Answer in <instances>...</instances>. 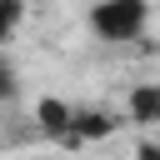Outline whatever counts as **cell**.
<instances>
[{
    "label": "cell",
    "instance_id": "obj_5",
    "mask_svg": "<svg viewBox=\"0 0 160 160\" xmlns=\"http://www.w3.org/2000/svg\"><path fill=\"white\" fill-rule=\"evenodd\" d=\"M15 95H20V70H15V60L0 50V105L15 100Z\"/></svg>",
    "mask_w": 160,
    "mask_h": 160
},
{
    "label": "cell",
    "instance_id": "obj_4",
    "mask_svg": "<svg viewBox=\"0 0 160 160\" xmlns=\"http://www.w3.org/2000/svg\"><path fill=\"white\" fill-rule=\"evenodd\" d=\"M110 130H115V120L105 110H75V120H70V140H100Z\"/></svg>",
    "mask_w": 160,
    "mask_h": 160
},
{
    "label": "cell",
    "instance_id": "obj_2",
    "mask_svg": "<svg viewBox=\"0 0 160 160\" xmlns=\"http://www.w3.org/2000/svg\"><path fill=\"white\" fill-rule=\"evenodd\" d=\"M70 120H75V105H65L60 95H40V105H35V125H40V135H50V140H70Z\"/></svg>",
    "mask_w": 160,
    "mask_h": 160
},
{
    "label": "cell",
    "instance_id": "obj_7",
    "mask_svg": "<svg viewBox=\"0 0 160 160\" xmlns=\"http://www.w3.org/2000/svg\"><path fill=\"white\" fill-rule=\"evenodd\" d=\"M135 160H160V145H155V140H145V145L135 150Z\"/></svg>",
    "mask_w": 160,
    "mask_h": 160
},
{
    "label": "cell",
    "instance_id": "obj_3",
    "mask_svg": "<svg viewBox=\"0 0 160 160\" xmlns=\"http://www.w3.org/2000/svg\"><path fill=\"white\" fill-rule=\"evenodd\" d=\"M125 110L135 125H160V80H145L125 95Z\"/></svg>",
    "mask_w": 160,
    "mask_h": 160
},
{
    "label": "cell",
    "instance_id": "obj_6",
    "mask_svg": "<svg viewBox=\"0 0 160 160\" xmlns=\"http://www.w3.org/2000/svg\"><path fill=\"white\" fill-rule=\"evenodd\" d=\"M25 20V0H0V40H10Z\"/></svg>",
    "mask_w": 160,
    "mask_h": 160
},
{
    "label": "cell",
    "instance_id": "obj_1",
    "mask_svg": "<svg viewBox=\"0 0 160 160\" xmlns=\"http://www.w3.org/2000/svg\"><path fill=\"white\" fill-rule=\"evenodd\" d=\"M85 25L105 45H130L150 30V0H95L85 10Z\"/></svg>",
    "mask_w": 160,
    "mask_h": 160
}]
</instances>
